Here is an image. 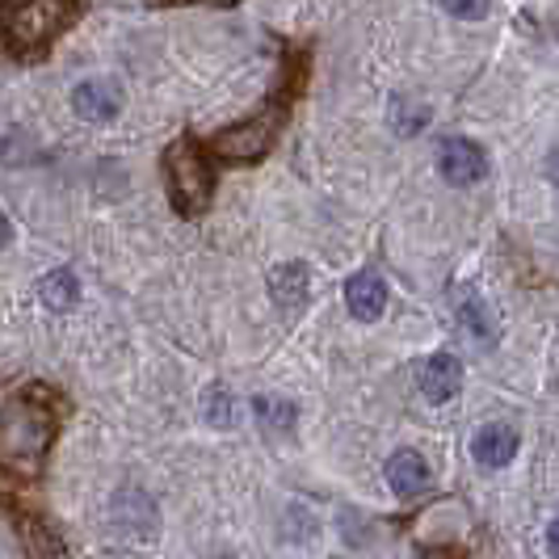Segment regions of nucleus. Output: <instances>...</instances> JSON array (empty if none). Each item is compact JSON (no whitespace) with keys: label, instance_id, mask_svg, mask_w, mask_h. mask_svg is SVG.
I'll return each instance as SVG.
<instances>
[{"label":"nucleus","instance_id":"nucleus-1","mask_svg":"<svg viewBox=\"0 0 559 559\" xmlns=\"http://www.w3.org/2000/svg\"><path fill=\"white\" fill-rule=\"evenodd\" d=\"M76 17L72 4L59 0H34V4H0V43L22 59H34L51 47L59 29Z\"/></svg>","mask_w":559,"mask_h":559},{"label":"nucleus","instance_id":"nucleus-2","mask_svg":"<svg viewBox=\"0 0 559 559\" xmlns=\"http://www.w3.org/2000/svg\"><path fill=\"white\" fill-rule=\"evenodd\" d=\"M165 181L177 215H202L211 206V198H215V173H211V165H206V156H202V147L194 140L168 143Z\"/></svg>","mask_w":559,"mask_h":559},{"label":"nucleus","instance_id":"nucleus-3","mask_svg":"<svg viewBox=\"0 0 559 559\" xmlns=\"http://www.w3.org/2000/svg\"><path fill=\"white\" fill-rule=\"evenodd\" d=\"M51 433H56V417L43 404L13 400V404L0 408V454L13 459V463L34 467L51 447Z\"/></svg>","mask_w":559,"mask_h":559},{"label":"nucleus","instance_id":"nucleus-4","mask_svg":"<svg viewBox=\"0 0 559 559\" xmlns=\"http://www.w3.org/2000/svg\"><path fill=\"white\" fill-rule=\"evenodd\" d=\"M278 122H282V114H278V106H274V110H265L261 118L240 122V127H231L224 135H215V140H211V152H215L219 160H231V165L261 160V156L270 152L274 135H278Z\"/></svg>","mask_w":559,"mask_h":559},{"label":"nucleus","instance_id":"nucleus-5","mask_svg":"<svg viewBox=\"0 0 559 559\" xmlns=\"http://www.w3.org/2000/svg\"><path fill=\"white\" fill-rule=\"evenodd\" d=\"M438 173L450 186H476L488 177V156L479 152V143L463 140V135H447L438 143Z\"/></svg>","mask_w":559,"mask_h":559},{"label":"nucleus","instance_id":"nucleus-6","mask_svg":"<svg viewBox=\"0 0 559 559\" xmlns=\"http://www.w3.org/2000/svg\"><path fill=\"white\" fill-rule=\"evenodd\" d=\"M454 320L463 324V333L476 336L479 345H497V336H501V324H497V311L492 304L476 295L472 286H459L454 290Z\"/></svg>","mask_w":559,"mask_h":559},{"label":"nucleus","instance_id":"nucleus-7","mask_svg":"<svg viewBox=\"0 0 559 559\" xmlns=\"http://www.w3.org/2000/svg\"><path fill=\"white\" fill-rule=\"evenodd\" d=\"M513 454H518V429L513 425H501V420L479 425L476 438H472V459H476L479 467H488V472L509 467Z\"/></svg>","mask_w":559,"mask_h":559},{"label":"nucleus","instance_id":"nucleus-8","mask_svg":"<svg viewBox=\"0 0 559 559\" xmlns=\"http://www.w3.org/2000/svg\"><path fill=\"white\" fill-rule=\"evenodd\" d=\"M345 304H349V316L354 320H379L383 308H388V282L379 278L374 270H362V274H354V278L345 282Z\"/></svg>","mask_w":559,"mask_h":559},{"label":"nucleus","instance_id":"nucleus-9","mask_svg":"<svg viewBox=\"0 0 559 559\" xmlns=\"http://www.w3.org/2000/svg\"><path fill=\"white\" fill-rule=\"evenodd\" d=\"M417 388L429 404H447L450 395H459V388H463V370L450 354H433L429 362H420Z\"/></svg>","mask_w":559,"mask_h":559},{"label":"nucleus","instance_id":"nucleus-10","mask_svg":"<svg viewBox=\"0 0 559 559\" xmlns=\"http://www.w3.org/2000/svg\"><path fill=\"white\" fill-rule=\"evenodd\" d=\"M308 295H311V270L304 261H286V265L270 270V299L282 311H299L308 304Z\"/></svg>","mask_w":559,"mask_h":559},{"label":"nucleus","instance_id":"nucleus-11","mask_svg":"<svg viewBox=\"0 0 559 559\" xmlns=\"http://www.w3.org/2000/svg\"><path fill=\"white\" fill-rule=\"evenodd\" d=\"M388 484H392L395 497H420L429 488V463L420 459L417 450H395L388 459Z\"/></svg>","mask_w":559,"mask_h":559},{"label":"nucleus","instance_id":"nucleus-12","mask_svg":"<svg viewBox=\"0 0 559 559\" xmlns=\"http://www.w3.org/2000/svg\"><path fill=\"white\" fill-rule=\"evenodd\" d=\"M72 110L81 114L84 122H110L118 114V88L102 81H84L72 88Z\"/></svg>","mask_w":559,"mask_h":559},{"label":"nucleus","instance_id":"nucleus-13","mask_svg":"<svg viewBox=\"0 0 559 559\" xmlns=\"http://www.w3.org/2000/svg\"><path fill=\"white\" fill-rule=\"evenodd\" d=\"M252 417H257V425H261L270 438H282V433H290V429H295L299 413H295V404H290V400H278V395H257V400H252Z\"/></svg>","mask_w":559,"mask_h":559},{"label":"nucleus","instance_id":"nucleus-14","mask_svg":"<svg viewBox=\"0 0 559 559\" xmlns=\"http://www.w3.org/2000/svg\"><path fill=\"white\" fill-rule=\"evenodd\" d=\"M38 299H43V308L51 311H72L76 299H81V282H76L72 270H56V274H47L38 282Z\"/></svg>","mask_w":559,"mask_h":559},{"label":"nucleus","instance_id":"nucleus-15","mask_svg":"<svg viewBox=\"0 0 559 559\" xmlns=\"http://www.w3.org/2000/svg\"><path fill=\"white\" fill-rule=\"evenodd\" d=\"M22 538H26L29 559H72L68 547H63V538H56V534L47 531L43 522H34V518H22Z\"/></svg>","mask_w":559,"mask_h":559},{"label":"nucleus","instance_id":"nucleus-16","mask_svg":"<svg viewBox=\"0 0 559 559\" xmlns=\"http://www.w3.org/2000/svg\"><path fill=\"white\" fill-rule=\"evenodd\" d=\"M392 127H395V135H417V131L429 127V106H420V102H413V97H395Z\"/></svg>","mask_w":559,"mask_h":559},{"label":"nucleus","instance_id":"nucleus-17","mask_svg":"<svg viewBox=\"0 0 559 559\" xmlns=\"http://www.w3.org/2000/svg\"><path fill=\"white\" fill-rule=\"evenodd\" d=\"M202 413H206V420H211V425L227 429V425L236 420V408H231V392H227V388H211V392H206V408H202Z\"/></svg>","mask_w":559,"mask_h":559},{"label":"nucleus","instance_id":"nucleus-18","mask_svg":"<svg viewBox=\"0 0 559 559\" xmlns=\"http://www.w3.org/2000/svg\"><path fill=\"white\" fill-rule=\"evenodd\" d=\"M450 17H467V22H479V17H488V4H447Z\"/></svg>","mask_w":559,"mask_h":559},{"label":"nucleus","instance_id":"nucleus-19","mask_svg":"<svg viewBox=\"0 0 559 559\" xmlns=\"http://www.w3.org/2000/svg\"><path fill=\"white\" fill-rule=\"evenodd\" d=\"M547 177H551V181L559 186V143L551 147V152H547Z\"/></svg>","mask_w":559,"mask_h":559},{"label":"nucleus","instance_id":"nucleus-20","mask_svg":"<svg viewBox=\"0 0 559 559\" xmlns=\"http://www.w3.org/2000/svg\"><path fill=\"white\" fill-rule=\"evenodd\" d=\"M547 551L559 559V518L551 522V526H547Z\"/></svg>","mask_w":559,"mask_h":559},{"label":"nucleus","instance_id":"nucleus-21","mask_svg":"<svg viewBox=\"0 0 559 559\" xmlns=\"http://www.w3.org/2000/svg\"><path fill=\"white\" fill-rule=\"evenodd\" d=\"M9 236H13V231H9V219H4V215H0V249H4V245H9Z\"/></svg>","mask_w":559,"mask_h":559},{"label":"nucleus","instance_id":"nucleus-22","mask_svg":"<svg viewBox=\"0 0 559 559\" xmlns=\"http://www.w3.org/2000/svg\"><path fill=\"white\" fill-rule=\"evenodd\" d=\"M429 559H450V556H442V551H429Z\"/></svg>","mask_w":559,"mask_h":559}]
</instances>
